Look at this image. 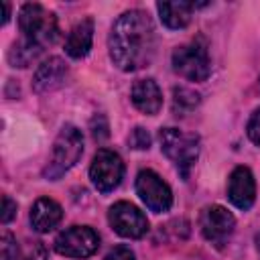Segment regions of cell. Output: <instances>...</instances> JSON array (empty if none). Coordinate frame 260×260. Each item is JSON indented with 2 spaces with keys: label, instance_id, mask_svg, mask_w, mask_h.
I'll return each instance as SVG.
<instances>
[{
  "label": "cell",
  "instance_id": "obj_1",
  "mask_svg": "<svg viewBox=\"0 0 260 260\" xmlns=\"http://www.w3.org/2000/svg\"><path fill=\"white\" fill-rule=\"evenodd\" d=\"M110 59L122 71H138L146 67L156 49V32L152 18L144 10H128L118 16L108 39Z\"/></svg>",
  "mask_w": 260,
  "mask_h": 260
},
{
  "label": "cell",
  "instance_id": "obj_2",
  "mask_svg": "<svg viewBox=\"0 0 260 260\" xmlns=\"http://www.w3.org/2000/svg\"><path fill=\"white\" fill-rule=\"evenodd\" d=\"M81 154H83V134H81V130L73 124H65L59 130V134L53 142L51 158H49L47 167L43 169V177L49 179V181H57L71 167H75V162L81 158Z\"/></svg>",
  "mask_w": 260,
  "mask_h": 260
},
{
  "label": "cell",
  "instance_id": "obj_3",
  "mask_svg": "<svg viewBox=\"0 0 260 260\" xmlns=\"http://www.w3.org/2000/svg\"><path fill=\"white\" fill-rule=\"evenodd\" d=\"M18 26L24 41L41 47L45 51L47 45H53L59 28H57V18L53 12L45 10L37 2H26L18 10Z\"/></svg>",
  "mask_w": 260,
  "mask_h": 260
},
{
  "label": "cell",
  "instance_id": "obj_4",
  "mask_svg": "<svg viewBox=\"0 0 260 260\" xmlns=\"http://www.w3.org/2000/svg\"><path fill=\"white\" fill-rule=\"evenodd\" d=\"M158 140H160V150L167 154L169 160H173L179 175L187 179L191 167L199 156V136L177 128H162L158 132Z\"/></svg>",
  "mask_w": 260,
  "mask_h": 260
},
{
  "label": "cell",
  "instance_id": "obj_5",
  "mask_svg": "<svg viewBox=\"0 0 260 260\" xmlns=\"http://www.w3.org/2000/svg\"><path fill=\"white\" fill-rule=\"evenodd\" d=\"M171 65L175 73L189 81H205L211 73V59L205 41L199 37L177 47L171 55Z\"/></svg>",
  "mask_w": 260,
  "mask_h": 260
},
{
  "label": "cell",
  "instance_id": "obj_6",
  "mask_svg": "<svg viewBox=\"0 0 260 260\" xmlns=\"http://www.w3.org/2000/svg\"><path fill=\"white\" fill-rule=\"evenodd\" d=\"M122 177H124V162L120 154L110 148H100L89 165V179L93 187L100 193H110L120 185Z\"/></svg>",
  "mask_w": 260,
  "mask_h": 260
},
{
  "label": "cell",
  "instance_id": "obj_7",
  "mask_svg": "<svg viewBox=\"0 0 260 260\" xmlns=\"http://www.w3.org/2000/svg\"><path fill=\"white\" fill-rule=\"evenodd\" d=\"M100 248V236L89 225L63 230L55 240V252L67 258H87Z\"/></svg>",
  "mask_w": 260,
  "mask_h": 260
},
{
  "label": "cell",
  "instance_id": "obj_8",
  "mask_svg": "<svg viewBox=\"0 0 260 260\" xmlns=\"http://www.w3.org/2000/svg\"><path fill=\"white\" fill-rule=\"evenodd\" d=\"M136 195L142 199V203L154 211V213H162L169 211L173 205V193L171 187L150 169H144L136 175Z\"/></svg>",
  "mask_w": 260,
  "mask_h": 260
},
{
  "label": "cell",
  "instance_id": "obj_9",
  "mask_svg": "<svg viewBox=\"0 0 260 260\" xmlns=\"http://www.w3.org/2000/svg\"><path fill=\"white\" fill-rule=\"evenodd\" d=\"M199 228L209 244H213L215 248H223L234 234L236 217L221 205H209L201 211Z\"/></svg>",
  "mask_w": 260,
  "mask_h": 260
},
{
  "label": "cell",
  "instance_id": "obj_10",
  "mask_svg": "<svg viewBox=\"0 0 260 260\" xmlns=\"http://www.w3.org/2000/svg\"><path fill=\"white\" fill-rule=\"evenodd\" d=\"M108 219H110L112 230L118 236H122V238L136 240V238H142L148 232V219H146V215L136 205H132L128 201L114 203L110 207Z\"/></svg>",
  "mask_w": 260,
  "mask_h": 260
},
{
  "label": "cell",
  "instance_id": "obj_11",
  "mask_svg": "<svg viewBox=\"0 0 260 260\" xmlns=\"http://www.w3.org/2000/svg\"><path fill=\"white\" fill-rule=\"evenodd\" d=\"M228 197L230 201L246 211L254 205V199H256V181H254V175L248 167H236L228 179Z\"/></svg>",
  "mask_w": 260,
  "mask_h": 260
},
{
  "label": "cell",
  "instance_id": "obj_12",
  "mask_svg": "<svg viewBox=\"0 0 260 260\" xmlns=\"http://www.w3.org/2000/svg\"><path fill=\"white\" fill-rule=\"evenodd\" d=\"M67 73H69L67 65L61 57H49L37 67L35 77H32V89L37 93H49L65 83Z\"/></svg>",
  "mask_w": 260,
  "mask_h": 260
},
{
  "label": "cell",
  "instance_id": "obj_13",
  "mask_svg": "<svg viewBox=\"0 0 260 260\" xmlns=\"http://www.w3.org/2000/svg\"><path fill=\"white\" fill-rule=\"evenodd\" d=\"M130 98H132V104L136 110H140L142 114L146 116H154L160 112L162 108V93H160V87L156 85L154 79H138L134 85H132V91H130Z\"/></svg>",
  "mask_w": 260,
  "mask_h": 260
},
{
  "label": "cell",
  "instance_id": "obj_14",
  "mask_svg": "<svg viewBox=\"0 0 260 260\" xmlns=\"http://www.w3.org/2000/svg\"><path fill=\"white\" fill-rule=\"evenodd\" d=\"M61 217H63L61 205L55 199H49V197L37 199L32 209H30V225L39 234H47V232L55 230L59 225Z\"/></svg>",
  "mask_w": 260,
  "mask_h": 260
},
{
  "label": "cell",
  "instance_id": "obj_15",
  "mask_svg": "<svg viewBox=\"0 0 260 260\" xmlns=\"http://www.w3.org/2000/svg\"><path fill=\"white\" fill-rule=\"evenodd\" d=\"M199 4L185 2V0H171V2H158L156 10L165 26L169 28H185L191 22V14Z\"/></svg>",
  "mask_w": 260,
  "mask_h": 260
},
{
  "label": "cell",
  "instance_id": "obj_16",
  "mask_svg": "<svg viewBox=\"0 0 260 260\" xmlns=\"http://www.w3.org/2000/svg\"><path fill=\"white\" fill-rule=\"evenodd\" d=\"M91 41H93V20L83 18L71 28L65 41V53L73 59H83L91 49Z\"/></svg>",
  "mask_w": 260,
  "mask_h": 260
},
{
  "label": "cell",
  "instance_id": "obj_17",
  "mask_svg": "<svg viewBox=\"0 0 260 260\" xmlns=\"http://www.w3.org/2000/svg\"><path fill=\"white\" fill-rule=\"evenodd\" d=\"M43 53L41 47L24 41V39H18L16 43H12L10 51H8V61L12 63V67H26L30 65L39 55Z\"/></svg>",
  "mask_w": 260,
  "mask_h": 260
},
{
  "label": "cell",
  "instance_id": "obj_18",
  "mask_svg": "<svg viewBox=\"0 0 260 260\" xmlns=\"http://www.w3.org/2000/svg\"><path fill=\"white\" fill-rule=\"evenodd\" d=\"M199 106V93L191 87H175L173 89V112L175 116H187Z\"/></svg>",
  "mask_w": 260,
  "mask_h": 260
},
{
  "label": "cell",
  "instance_id": "obj_19",
  "mask_svg": "<svg viewBox=\"0 0 260 260\" xmlns=\"http://www.w3.org/2000/svg\"><path fill=\"white\" fill-rule=\"evenodd\" d=\"M16 260H47V248L43 246V242H28L18 250Z\"/></svg>",
  "mask_w": 260,
  "mask_h": 260
},
{
  "label": "cell",
  "instance_id": "obj_20",
  "mask_svg": "<svg viewBox=\"0 0 260 260\" xmlns=\"http://www.w3.org/2000/svg\"><path fill=\"white\" fill-rule=\"evenodd\" d=\"M18 242L14 240L12 234L4 232L2 234V244H0V260H16L18 258Z\"/></svg>",
  "mask_w": 260,
  "mask_h": 260
},
{
  "label": "cell",
  "instance_id": "obj_21",
  "mask_svg": "<svg viewBox=\"0 0 260 260\" xmlns=\"http://www.w3.org/2000/svg\"><path fill=\"white\" fill-rule=\"evenodd\" d=\"M150 134H148V130H144V128H140V126H136L132 132H130V136H128V144L132 146V148H136V150H146L148 146H150Z\"/></svg>",
  "mask_w": 260,
  "mask_h": 260
},
{
  "label": "cell",
  "instance_id": "obj_22",
  "mask_svg": "<svg viewBox=\"0 0 260 260\" xmlns=\"http://www.w3.org/2000/svg\"><path fill=\"white\" fill-rule=\"evenodd\" d=\"M246 134L256 146H260V108H256L252 112V116L248 120V126H246Z\"/></svg>",
  "mask_w": 260,
  "mask_h": 260
},
{
  "label": "cell",
  "instance_id": "obj_23",
  "mask_svg": "<svg viewBox=\"0 0 260 260\" xmlns=\"http://www.w3.org/2000/svg\"><path fill=\"white\" fill-rule=\"evenodd\" d=\"M104 260H136V256L128 246H116L106 254Z\"/></svg>",
  "mask_w": 260,
  "mask_h": 260
},
{
  "label": "cell",
  "instance_id": "obj_24",
  "mask_svg": "<svg viewBox=\"0 0 260 260\" xmlns=\"http://www.w3.org/2000/svg\"><path fill=\"white\" fill-rule=\"evenodd\" d=\"M14 215H16V203H14L8 195H4V197H2V213H0L2 223H8Z\"/></svg>",
  "mask_w": 260,
  "mask_h": 260
},
{
  "label": "cell",
  "instance_id": "obj_25",
  "mask_svg": "<svg viewBox=\"0 0 260 260\" xmlns=\"http://www.w3.org/2000/svg\"><path fill=\"white\" fill-rule=\"evenodd\" d=\"M2 8H4V18H2V24H6V22H8V18H10V6H8V2H2Z\"/></svg>",
  "mask_w": 260,
  "mask_h": 260
},
{
  "label": "cell",
  "instance_id": "obj_26",
  "mask_svg": "<svg viewBox=\"0 0 260 260\" xmlns=\"http://www.w3.org/2000/svg\"><path fill=\"white\" fill-rule=\"evenodd\" d=\"M256 248H258V254H260V234L256 236Z\"/></svg>",
  "mask_w": 260,
  "mask_h": 260
},
{
  "label": "cell",
  "instance_id": "obj_27",
  "mask_svg": "<svg viewBox=\"0 0 260 260\" xmlns=\"http://www.w3.org/2000/svg\"><path fill=\"white\" fill-rule=\"evenodd\" d=\"M258 87H260V79H258Z\"/></svg>",
  "mask_w": 260,
  "mask_h": 260
}]
</instances>
